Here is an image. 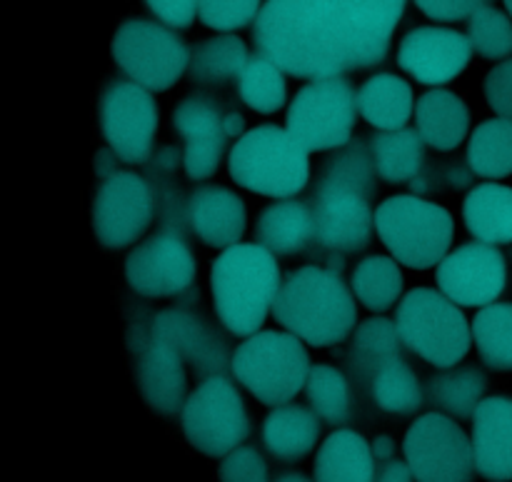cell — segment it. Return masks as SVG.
I'll return each instance as SVG.
<instances>
[{
  "mask_svg": "<svg viewBox=\"0 0 512 482\" xmlns=\"http://www.w3.org/2000/svg\"><path fill=\"white\" fill-rule=\"evenodd\" d=\"M408 0H265L258 53L293 78H333L383 63Z\"/></svg>",
  "mask_w": 512,
  "mask_h": 482,
  "instance_id": "6da1fadb",
  "label": "cell"
},
{
  "mask_svg": "<svg viewBox=\"0 0 512 482\" xmlns=\"http://www.w3.org/2000/svg\"><path fill=\"white\" fill-rule=\"evenodd\" d=\"M373 155L358 143H348L320 170L310 213L315 223V243L333 253H355L370 243L375 213Z\"/></svg>",
  "mask_w": 512,
  "mask_h": 482,
  "instance_id": "7a4b0ae2",
  "label": "cell"
},
{
  "mask_svg": "<svg viewBox=\"0 0 512 482\" xmlns=\"http://www.w3.org/2000/svg\"><path fill=\"white\" fill-rule=\"evenodd\" d=\"M273 318L285 333L315 348L343 343L358 323L355 293L338 273L318 265L293 270L280 283Z\"/></svg>",
  "mask_w": 512,
  "mask_h": 482,
  "instance_id": "3957f363",
  "label": "cell"
},
{
  "mask_svg": "<svg viewBox=\"0 0 512 482\" xmlns=\"http://www.w3.org/2000/svg\"><path fill=\"white\" fill-rule=\"evenodd\" d=\"M215 313L228 333H260L268 313H273L280 290L278 260L258 243H238L225 248L210 268Z\"/></svg>",
  "mask_w": 512,
  "mask_h": 482,
  "instance_id": "277c9868",
  "label": "cell"
},
{
  "mask_svg": "<svg viewBox=\"0 0 512 482\" xmlns=\"http://www.w3.org/2000/svg\"><path fill=\"white\" fill-rule=\"evenodd\" d=\"M308 150L278 125H260L235 140L228 173L240 188L268 198H293L310 180Z\"/></svg>",
  "mask_w": 512,
  "mask_h": 482,
  "instance_id": "5b68a950",
  "label": "cell"
},
{
  "mask_svg": "<svg viewBox=\"0 0 512 482\" xmlns=\"http://www.w3.org/2000/svg\"><path fill=\"white\" fill-rule=\"evenodd\" d=\"M235 380L265 405H285L308 385L310 355L303 340L280 330H260L230 358Z\"/></svg>",
  "mask_w": 512,
  "mask_h": 482,
  "instance_id": "8992f818",
  "label": "cell"
},
{
  "mask_svg": "<svg viewBox=\"0 0 512 482\" xmlns=\"http://www.w3.org/2000/svg\"><path fill=\"white\" fill-rule=\"evenodd\" d=\"M375 230L398 263L428 270L450 253L455 220L443 205L415 195H393L375 210Z\"/></svg>",
  "mask_w": 512,
  "mask_h": 482,
  "instance_id": "52a82bcc",
  "label": "cell"
},
{
  "mask_svg": "<svg viewBox=\"0 0 512 482\" xmlns=\"http://www.w3.org/2000/svg\"><path fill=\"white\" fill-rule=\"evenodd\" d=\"M395 325L405 348L435 368H453L470 353L473 328L460 305L440 290H410L400 300Z\"/></svg>",
  "mask_w": 512,
  "mask_h": 482,
  "instance_id": "ba28073f",
  "label": "cell"
},
{
  "mask_svg": "<svg viewBox=\"0 0 512 482\" xmlns=\"http://www.w3.org/2000/svg\"><path fill=\"white\" fill-rule=\"evenodd\" d=\"M358 90L348 78H315L295 93L285 115V130L308 153L345 148L358 120Z\"/></svg>",
  "mask_w": 512,
  "mask_h": 482,
  "instance_id": "9c48e42d",
  "label": "cell"
},
{
  "mask_svg": "<svg viewBox=\"0 0 512 482\" xmlns=\"http://www.w3.org/2000/svg\"><path fill=\"white\" fill-rule=\"evenodd\" d=\"M113 60L130 80L148 90H170L188 70L190 50L170 25L130 18L115 30Z\"/></svg>",
  "mask_w": 512,
  "mask_h": 482,
  "instance_id": "30bf717a",
  "label": "cell"
},
{
  "mask_svg": "<svg viewBox=\"0 0 512 482\" xmlns=\"http://www.w3.org/2000/svg\"><path fill=\"white\" fill-rule=\"evenodd\" d=\"M180 425L195 450L220 458L240 448L250 435V418L238 388L225 375L203 380L188 395Z\"/></svg>",
  "mask_w": 512,
  "mask_h": 482,
  "instance_id": "8fae6325",
  "label": "cell"
},
{
  "mask_svg": "<svg viewBox=\"0 0 512 482\" xmlns=\"http://www.w3.org/2000/svg\"><path fill=\"white\" fill-rule=\"evenodd\" d=\"M405 463L415 482H473V440L453 418L428 413L410 425L403 440Z\"/></svg>",
  "mask_w": 512,
  "mask_h": 482,
  "instance_id": "7c38bea8",
  "label": "cell"
},
{
  "mask_svg": "<svg viewBox=\"0 0 512 482\" xmlns=\"http://www.w3.org/2000/svg\"><path fill=\"white\" fill-rule=\"evenodd\" d=\"M100 130L123 163H148L158 133L153 93L135 80H113L100 95Z\"/></svg>",
  "mask_w": 512,
  "mask_h": 482,
  "instance_id": "4fadbf2b",
  "label": "cell"
},
{
  "mask_svg": "<svg viewBox=\"0 0 512 482\" xmlns=\"http://www.w3.org/2000/svg\"><path fill=\"white\" fill-rule=\"evenodd\" d=\"M155 215L153 190L140 175L118 170L100 180L93 200V230L103 248L120 250L138 243Z\"/></svg>",
  "mask_w": 512,
  "mask_h": 482,
  "instance_id": "5bb4252c",
  "label": "cell"
},
{
  "mask_svg": "<svg viewBox=\"0 0 512 482\" xmlns=\"http://www.w3.org/2000/svg\"><path fill=\"white\" fill-rule=\"evenodd\" d=\"M440 293L458 305L485 308L500 298L508 283V265L488 243H468L448 253L435 270Z\"/></svg>",
  "mask_w": 512,
  "mask_h": 482,
  "instance_id": "9a60e30c",
  "label": "cell"
},
{
  "mask_svg": "<svg viewBox=\"0 0 512 482\" xmlns=\"http://www.w3.org/2000/svg\"><path fill=\"white\" fill-rule=\"evenodd\" d=\"M125 280L143 298H170L193 285L195 258L178 235H153L125 258Z\"/></svg>",
  "mask_w": 512,
  "mask_h": 482,
  "instance_id": "2e32d148",
  "label": "cell"
},
{
  "mask_svg": "<svg viewBox=\"0 0 512 482\" xmlns=\"http://www.w3.org/2000/svg\"><path fill=\"white\" fill-rule=\"evenodd\" d=\"M473 50L468 35L453 28L425 25L405 35L398 50V65L418 83L445 85L468 68Z\"/></svg>",
  "mask_w": 512,
  "mask_h": 482,
  "instance_id": "e0dca14e",
  "label": "cell"
},
{
  "mask_svg": "<svg viewBox=\"0 0 512 482\" xmlns=\"http://www.w3.org/2000/svg\"><path fill=\"white\" fill-rule=\"evenodd\" d=\"M173 128L185 138L183 168L190 180H208L223 160L230 135L225 115L205 98H188L175 105Z\"/></svg>",
  "mask_w": 512,
  "mask_h": 482,
  "instance_id": "ac0fdd59",
  "label": "cell"
},
{
  "mask_svg": "<svg viewBox=\"0 0 512 482\" xmlns=\"http://www.w3.org/2000/svg\"><path fill=\"white\" fill-rule=\"evenodd\" d=\"M150 335L178 350L180 358L193 365L198 378L203 375V380H208L223 375V365L228 363L223 340L215 338L205 320H200L190 310L170 308L158 313L150 323Z\"/></svg>",
  "mask_w": 512,
  "mask_h": 482,
  "instance_id": "d6986e66",
  "label": "cell"
},
{
  "mask_svg": "<svg viewBox=\"0 0 512 482\" xmlns=\"http://www.w3.org/2000/svg\"><path fill=\"white\" fill-rule=\"evenodd\" d=\"M185 360L175 348L168 343H160L153 335H145L138 345V385L143 400L148 408H153L160 415L178 413L185 405V393H188V383H185Z\"/></svg>",
  "mask_w": 512,
  "mask_h": 482,
  "instance_id": "ffe728a7",
  "label": "cell"
},
{
  "mask_svg": "<svg viewBox=\"0 0 512 482\" xmlns=\"http://www.w3.org/2000/svg\"><path fill=\"white\" fill-rule=\"evenodd\" d=\"M475 468L493 482L512 480V398H485L473 415Z\"/></svg>",
  "mask_w": 512,
  "mask_h": 482,
  "instance_id": "44dd1931",
  "label": "cell"
},
{
  "mask_svg": "<svg viewBox=\"0 0 512 482\" xmlns=\"http://www.w3.org/2000/svg\"><path fill=\"white\" fill-rule=\"evenodd\" d=\"M188 220L193 233L213 248H233L248 228L245 203L228 188L205 185L188 200Z\"/></svg>",
  "mask_w": 512,
  "mask_h": 482,
  "instance_id": "7402d4cb",
  "label": "cell"
},
{
  "mask_svg": "<svg viewBox=\"0 0 512 482\" xmlns=\"http://www.w3.org/2000/svg\"><path fill=\"white\" fill-rule=\"evenodd\" d=\"M415 125L425 145L448 153L468 138L470 110L460 95L435 88L420 95L415 105Z\"/></svg>",
  "mask_w": 512,
  "mask_h": 482,
  "instance_id": "603a6c76",
  "label": "cell"
},
{
  "mask_svg": "<svg viewBox=\"0 0 512 482\" xmlns=\"http://www.w3.org/2000/svg\"><path fill=\"white\" fill-rule=\"evenodd\" d=\"M375 453L355 430H335L315 458V482H375Z\"/></svg>",
  "mask_w": 512,
  "mask_h": 482,
  "instance_id": "cb8c5ba5",
  "label": "cell"
},
{
  "mask_svg": "<svg viewBox=\"0 0 512 482\" xmlns=\"http://www.w3.org/2000/svg\"><path fill=\"white\" fill-rule=\"evenodd\" d=\"M255 243L273 255H298L315 240L310 205L298 200H280L268 205L255 223Z\"/></svg>",
  "mask_w": 512,
  "mask_h": 482,
  "instance_id": "d4e9b609",
  "label": "cell"
},
{
  "mask_svg": "<svg viewBox=\"0 0 512 482\" xmlns=\"http://www.w3.org/2000/svg\"><path fill=\"white\" fill-rule=\"evenodd\" d=\"M413 88L393 73L373 75L358 90L360 115L378 130L408 128V120L415 115Z\"/></svg>",
  "mask_w": 512,
  "mask_h": 482,
  "instance_id": "484cf974",
  "label": "cell"
},
{
  "mask_svg": "<svg viewBox=\"0 0 512 482\" xmlns=\"http://www.w3.org/2000/svg\"><path fill=\"white\" fill-rule=\"evenodd\" d=\"M465 228L478 243H512V188L500 183H480L463 203Z\"/></svg>",
  "mask_w": 512,
  "mask_h": 482,
  "instance_id": "4316f807",
  "label": "cell"
},
{
  "mask_svg": "<svg viewBox=\"0 0 512 482\" xmlns=\"http://www.w3.org/2000/svg\"><path fill=\"white\" fill-rule=\"evenodd\" d=\"M320 435V418L308 408L278 405L265 418L263 443L273 458L295 463L315 448Z\"/></svg>",
  "mask_w": 512,
  "mask_h": 482,
  "instance_id": "83f0119b",
  "label": "cell"
},
{
  "mask_svg": "<svg viewBox=\"0 0 512 482\" xmlns=\"http://www.w3.org/2000/svg\"><path fill=\"white\" fill-rule=\"evenodd\" d=\"M370 155H373L375 173L385 183H408V180L418 178L420 168H423L425 140L413 128L380 130L370 140Z\"/></svg>",
  "mask_w": 512,
  "mask_h": 482,
  "instance_id": "f1b7e54d",
  "label": "cell"
},
{
  "mask_svg": "<svg viewBox=\"0 0 512 482\" xmlns=\"http://www.w3.org/2000/svg\"><path fill=\"white\" fill-rule=\"evenodd\" d=\"M248 48L238 35H218L200 40L190 48L188 75L193 83L223 85L225 80H238L240 70L248 63Z\"/></svg>",
  "mask_w": 512,
  "mask_h": 482,
  "instance_id": "f546056e",
  "label": "cell"
},
{
  "mask_svg": "<svg viewBox=\"0 0 512 482\" xmlns=\"http://www.w3.org/2000/svg\"><path fill=\"white\" fill-rule=\"evenodd\" d=\"M403 283L398 260L385 258V255H368L365 260H360L350 278L355 298L373 313H385L393 308L403 293Z\"/></svg>",
  "mask_w": 512,
  "mask_h": 482,
  "instance_id": "4dcf8cb0",
  "label": "cell"
},
{
  "mask_svg": "<svg viewBox=\"0 0 512 482\" xmlns=\"http://www.w3.org/2000/svg\"><path fill=\"white\" fill-rule=\"evenodd\" d=\"M468 165L480 178L500 180L512 175V120H485L470 133Z\"/></svg>",
  "mask_w": 512,
  "mask_h": 482,
  "instance_id": "1f68e13d",
  "label": "cell"
},
{
  "mask_svg": "<svg viewBox=\"0 0 512 482\" xmlns=\"http://www.w3.org/2000/svg\"><path fill=\"white\" fill-rule=\"evenodd\" d=\"M235 83H238L240 100L260 115L278 113L288 98L285 70L263 53L250 55Z\"/></svg>",
  "mask_w": 512,
  "mask_h": 482,
  "instance_id": "d6a6232c",
  "label": "cell"
},
{
  "mask_svg": "<svg viewBox=\"0 0 512 482\" xmlns=\"http://www.w3.org/2000/svg\"><path fill=\"white\" fill-rule=\"evenodd\" d=\"M405 343L398 333V325L388 318H370L360 323L355 330L353 350H350V360L358 375H373L378 373L383 365L393 363V360L405 358Z\"/></svg>",
  "mask_w": 512,
  "mask_h": 482,
  "instance_id": "836d02e7",
  "label": "cell"
},
{
  "mask_svg": "<svg viewBox=\"0 0 512 482\" xmlns=\"http://www.w3.org/2000/svg\"><path fill=\"white\" fill-rule=\"evenodd\" d=\"M473 343L485 365L512 370V303H493L473 320Z\"/></svg>",
  "mask_w": 512,
  "mask_h": 482,
  "instance_id": "e575fe53",
  "label": "cell"
},
{
  "mask_svg": "<svg viewBox=\"0 0 512 482\" xmlns=\"http://www.w3.org/2000/svg\"><path fill=\"white\" fill-rule=\"evenodd\" d=\"M370 390L380 410L395 415H408L423 405V388H420L418 375L408 365V360L400 358L383 365L370 380Z\"/></svg>",
  "mask_w": 512,
  "mask_h": 482,
  "instance_id": "d590c367",
  "label": "cell"
},
{
  "mask_svg": "<svg viewBox=\"0 0 512 482\" xmlns=\"http://www.w3.org/2000/svg\"><path fill=\"white\" fill-rule=\"evenodd\" d=\"M488 378L478 368H460L430 380V400L458 418L475 415L483 403Z\"/></svg>",
  "mask_w": 512,
  "mask_h": 482,
  "instance_id": "8d00e7d4",
  "label": "cell"
},
{
  "mask_svg": "<svg viewBox=\"0 0 512 482\" xmlns=\"http://www.w3.org/2000/svg\"><path fill=\"white\" fill-rule=\"evenodd\" d=\"M313 413L328 425H343L350 418V385L338 368L313 365L305 385Z\"/></svg>",
  "mask_w": 512,
  "mask_h": 482,
  "instance_id": "74e56055",
  "label": "cell"
},
{
  "mask_svg": "<svg viewBox=\"0 0 512 482\" xmlns=\"http://www.w3.org/2000/svg\"><path fill=\"white\" fill-rule=\"evenodd\" d=\"M468 40L475 53L488 60H503L512 53V20L498 8L488 5L468 23Z\"/></svg>",
  "mask_w": 512,
  "mask_h": 482,
  "instance_id": "f35d334b",
  "label": "cell"
},
{
  "mask_svg": "<svg viewBox=\"0 0 512 482\" xmlns=\"http://www.w3.org/2000/svg\"><path fill=\"white\" fill-rule=\"evenodd\" d=\"M265 0H198L200 23L220 33H233L255 23Z\"/></svg>",
  "mask_w": 512,
  "mask_h": 482,
  "instance_id": "ab89813d",
  "label": "cell"
},
{
  "mask_svg": "<svg viewBox=\"0 0 512 482\" xmlns=\"http://www.w3.org/2000/svg\"><path fill=\"white\" fill-rule=\"evenodd\" d=\"M218 478L220 482H268V465L258 450L238 448L225 455Z\"/></svg>",
  "mask_w": 512,
  "mask_h": 482,
  "instance_id": "60d3db41",
  "label": "cell"
},
{
  "mask_svg": "<svg viewBox=\"0 0 512 482\" xmlns=\"http://www.w3.org/2000/svg\"><path fill=\"white\" fill-rule=\"evenodd\" d=\"M485 98L500 118L512 120V58L490 70L485 78Z\"/></svg>",
  "mask_w": 512,
  "mask_h": 482,
  "instance_id": "b9f144b4",
  "label": "cell"
},
{
  "mask_svg": "<svg viewBox=\"0 0 512 482\" xmlns=\"http://www.w3.org/2000/svg\"><path fill=\"white\" fill-rule=\"evenodd\" d=\"M418 10L438 23H458L470 20L475 13L488 8L490 0H415Z\"/></svg>",
  "mask_w": 512,
  "mask_h": 482,
  "instance_id": "7bdbcfd3",
  "label": "cell"
},
{
  "mask_svg": "<svg viewBox=\"0 0 512 482\" xmlns=\"http://www.w3.org/2000/svg\"><path fill=\"white\" fill-rule=\"evenodd\" d=\"M145 5L170 28H190L198 15V0H145Z\"/></svg>",
  "mask_w": 512,
  "mask_h": 482,
  "instance_id": "ee69618b",
  "label": "cell"
},
{
  "mask_svg": "<svg viewBox=\"0 0 512 482\" xmlns=\"http://www.w3.org/2000/svg\"><path fill=\"white\" fill-rule=\"evenodd\" d=\"M375 482H413V473H410L408 463L388 460V463H383V470H380Z\"/></svg>",
  "mask_w": 512,
  "mask_h": 482,
  "instance_id": "f6af8a7d",
  "label": "cell"
},
{
  "mask_svg": "<svg viewBox=\"0 0 512 482\" xmlns=\"http://www.w3.org/2000/svg\"><path fill=\"white\" fill-rule=\"evenodd\" d=\"M113 160H120L118 155L113 153V150H110V148L100 150L98 158H95V173H98L100 180H105V178H110V175L118 173V168L113 165Z\"/></svg>",
  "mask_w": 512,
  "mask_h": 482,
  "instance_id": "bcb514c9",
  "label": "cell"
},
{
  "mask_svg": "<svg viewBox=\"0 0 512 482\" xmlns=\"http://www.w3.org/2000/svg\"><path fill=\"white\" fill-rule=\"evenodd\" d=\"M393 440L390 438H378L373 445V453H375V460H380V463H388V460H393Z\"/></svg>",
  "mask_w": 512,
  "mask_h": 482,
  "instance_id": "7dc6e473",
  "label": "cell"
},
{
  "mask_svg": "<svg viewBox=\"0 0 512 482\" xmlns=\"http://www.w3.org/2000/svg\"><path fill=\"white\" fill-rule=\"evenodd\" d=\"M245 128V118L240 113H225V130H228L230 138H240Z\"/></svg>",
  "mask_w": 512,
  "mask_h": 482,
  "instance_id": "c3c4849f",
  "label": "cell"
},
{
  "mask_svg": "<svg viewBox=\"0 0 512 482\" xmlns=\"http://www.w3.org/2000/svg\"><path fill=\"white\" fill-rule=\"evenodd\" d=\"M275 482H310V480L305 478V475H300V473H288V475H280V478Z\"/></svg>",
  "mask_w": 512,
  "mask_h": 482,
  "instance_id": "681fc988",
  "label": "cell"
},
{
  "mask_svg": "<svg viewBox=\"0 0 512 482\" xmlns=\"http://www.w3.org/2000/svg\"><path fill=\"white\" fill-rule=\"evenodd\" d=\"M505 3V8H508V13H510V18H512V0H503Z\"/></svg>",
  "mask_w": 512,
  "mask_h": 482,
  "instance_id": "f907efd6",
  "label": "cell"
}]
</instances>
